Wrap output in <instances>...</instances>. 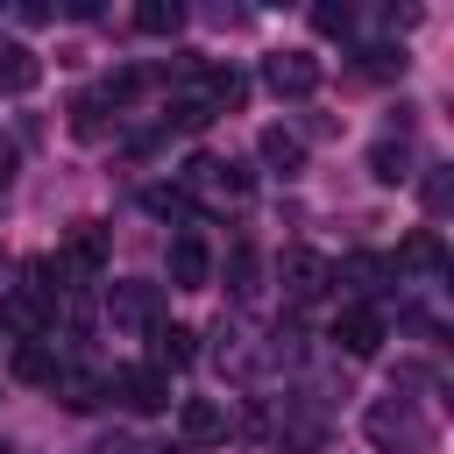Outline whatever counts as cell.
Here are the masks:
<instances>
[{
    "instance_id": "obj_2",
    "label": "cell",
    "mask_w": 454,
    "mask_h": 454,
    "mask_svg": "<svg viewBox=\"0 0 454 454\" xmlns=\"http://www.w3.org/2000/svg\"><path fill=\"white\" fill-rule=\"evenodd\" d=\"M106 270V227L99 220H78L71 234H64V248L50 255V277H64V284H92Z\"/></svg>"
},
{
    "instance_id": "obj_13",
    "label": "cell",
    "mask_w": 454,
    "mask_h": 454,
    "mask_svg": "<svg viewBox=\"0 0 454 454\" xmlns=\"http://www.w3.org/2000/svg\"><path fill=\"white\" fill-rule=\"evenodd\" d=\"M149 355H156V369H192V362H199V333L163 319V326L149 333Z\"/></svg>"
},
{
    "instance_id": "obj_18",
    "label": "cell",
    "mask_w": 454,
    "mask_h": 454,
    "mask_svg": "<svg viewBox=\"0 0 454 454\" xmlns=\"http://www.w3.org/2000/svg\"><path fill=\"white\" fill-rule=\"evenodd\" d=\"M142 206H149L156 220H192V192H184V184H149Z\"/></svg>"
},
{
    "instance_id": "obj_16",
    "label": "cell",
    "mask_w": 454,
    "mask_h": 454,
    "mask_svg": "<svg viewBox=\"0 0 454 454\" xmlns=\"http://www.w3.org/2000/svg\"><path fill=\"white\" fill-rule=\"evenodd\" d=\"M255 149H262V163H270V170H284V177L305 163V142H298L291 128H262V135H255Z\"/></svg>"
},
{
    "instance_id": "obj_5",
    "label": "cell",
    "mask_w": 454,
    "mask_h": 454,
    "mask_svg": "<svg viewBox=\"0 0 454 454\" xmlns=\"http://www.w3.org/2000/svg\"><path fill=\"white\" fill-rule=\"evenodd\" d=\"M106 397H121L128 411H142V419H149V411H163V404H170V376H163L156 362H135V369H114V376H106Z\"/></svg>"
},
{
    "instance_id": "obj_3",
    "label": "cell",
    "mask_w": 454,
    "mask_h": 454,
    "mask_svg": "<svg viewBox=\"0 0 454 454\" xmlns=\"http://www.w3.org/2000/svg\"><path fill=\"white\" fill-rule=\"evenodd\" d=\"M106 319H114V326H135V333H156V326H163V284L121 277V284L106 291Z\"/></svg>"
},
{
    "instance_id": "obj_6",
    "label": "cell",
    "mask_w": 454,
    "mask_h": 454,
    "mask_svg": "<svg viewBox=\"0 0 454 454\" xmlns=\"http://www.w3.org/2000/svg\"><path fill=\"white\" fill-rule=\"evenodd\" d=\"M262 78H270V92L305 99V92H319V57H312V50H277V57L262 64Z\"/></svg>"
},
{
    "instance_id": "obj_23",
    "label": "cell",
    "mask_w": 454,
    "mask_h": 454,
    "mask_svg": "<svg viewBox=\"0 0 454 454\" xmlns=\"http://www.w3.org/2000/svg\"><path fill=\"white\" fill-rule=\"evenodd\" d=\"M99 128H106V121H99V92H78V99H71V135L92 142Z\"/></svg>"
},
{
    "instance_id": "obj_12",
    "label": "cell",
    "mask_w": 454,
    "mask_h": 454,
    "mask_svg": "<svg viewBox=\"0 0 454 454\" xmlns=\"http://www.w3.org/2000/svg\"><path fill=\"white\" fill-rule=\"evenodd\" d=\"M333 284H348L355 298H369V291H383V284H390V255H369V248H355V255L333 270Z\"/></svg>"
},
{
    "instance_id": "obj_14",
    "label": "cell",
    "mask_w": 454,
    "mask_h": 454,
    "mask_svg": "<svg viewBox=\"0 0 454 454\" xmlns=\"http://www.w3.org/2000/svg\"><path fill=\"white\" fill-rule=\"evenodd\" d=\"M50 390H57V404H64V411H92V404L106 397V376H92V369H57V376H50Z\"/></svg>"
},
{
    "instance_id": "obj_22",
    "label": "cell",
    "mask_w": 454,
    "mask_h": 454,
    "mask_svg": "<svg viewBox=\"0 0 454 454\" xmlns=\"http://www.w3.org/2000/svg\"><path fill=\"white\" fill-rule=\"evenodd\" d=\"M213 121V106H206V92H177L170 99V128H184V135H199Z\"/></svg>"
},
{
    "instance_id": "obj_17",
    "label": "cell",
    "mask_w": 454,
    "mask_h": 454,
    "mask_svg": "<svg viewBox=\"0 0 454 454\" xmlns=\"http://www.w3.org/2000/svg\"><path fill=\"white\" fill-rule=\"evenodd\" d=\"M369 170H376V184H404L411 177V142L397 135V142H376L369 149Z\"/></svg>"
},
{
    "instance_id": "obj_11",
    "label": "cell",
    "mask_w": 454,
    "mask_h": 454,
    "mask_svg": "<svg viewBox=\"0 0 454 454\" xmlns=\"http://www.w3.org/2000/svg\"><path fill=\"white\" fill-rule=\"evenodd\" d=\"M177 426H184V447H213V440H227V411H220L213 397H184V404H177Z\"/></svg>"
},
{
    "instance_id": "obj_20",
    "label": "cell",
    "mask_w": 454,
    "mask_h": 454,
    "mask_svg": "<svg viewBox=\"0 0 454 454\" xmlns=\"http://www.w3.org/2000/svg\"><path fill=\"white\" fill-rule=\"evenodd\" d=\"M177 21H184L177 0H142V7H135V28H142V35H170Z\"/></svg>"
},
{
    "instance_id": "obj_27",
    "label": "cell",
    "mask_w": 454,
    "mask_h": 454,
    "mask_svg": "<svg viewBox=\"0 0 454 454\" xmlns=\"http://www.w3.org/2000/svg\"><path fill=\"white\" fill-rule=\"evenodd\" d=\"M163 454H199V447H163Z\"/></svg>"
},
{
    "instance_id": "obj_28",
    "label": "cell",
    "mask_w": 454,
    "mask_h": 454,
    "mask_svg": "<svg viewBox=\"0 0 454 454\" xmlns=\"http://www.w3.org/2000/svg\"><path fill=\"white\" fill-rule=\"evenodd\" d=\"M0 454H14V447H0Z\"/></svg>"
},
{
    "instance_id": "obj_7",
    "label": "cell",
    "mask_w": 454,
    "mask_h": 454,
    "mask_svg": "<svg viewBox=\"0 0 454 454\" xmlns=\"http://www.w3.org/2000/svg\"><path fill=\"white\" fill-rule=\"evenodd\" d=\"M404 270H419V277L447 270V241H440V227H419V234H404V241H397V255H390V277H404Z\"/></svg>"
},
{
    "instance_id": "obj_1",
    "label": "cell",
    "mask_w": 454,
    "mask_h": 454,
    "mask_svg": "<svg viewBox=\"0 0 454 454\" xmlns=\"http://www.w3.org/2000/svg\"><path fill=\"white\" fill-rule=\"evenodd\" d=\"M362 433L383 447V454H419V447H433V419L426 411H411V397H383V404H369V419H362Z\"/></svg>"
},
{
    "instance_id": "obj_4",
    "label": "cell",
    "mask_w": 454,
    "mask_h": 454,
    "mask_svg": "<svg viewBox=\"0 0 454 454\" xmlns=\"http://www.w3.org/2000/svg\"><path fill=\"white\" fill-rule=\"evenodd\" d=\"M277 277H284V298H291V305H312V298L333 291V262H326L319 248H284Z\"/></svg>"
},
{
    "instance_id": "obj_8",
    "label": "cell",
    "mask_w": 454,
    "mask_h": 454,
    "mask_svg": "<svg viewBox=\"0 0 454 454\" xmlns=\"http://www.w3.org/2000/svg\"><path fill=\"white\" fill-rule=\"evenodd\" d=\"M206 277H213V248L199 234H177L170 241V291H206Z\"/></svg>"
},
{
    "instance_id": "obj_21",
    "label": "cell",
    "mask_w": 454,
    "mask_h": 454,
    "mask_svg": "<svg viewBox=\"0 0 454 454\" xmlns=\"http://www.w3.org/2000/svg\"><path fill=\"white\" fill-rule=\"evenodd\" d=\"M227 291H234V298H255V248H248V241L227 248Z\"/></svg>"
},
{
    "instance_id": "obj_24",
    "label": "cell",
    "mask_w": 454,
    "mask_h": 454,
    "mask_svg": "<svg viewBox=\"0 0 454 454\" xmlns=\"http://www.w3.org/2000/svg\"><path fill=\"white\" fill-rule=\"evenodd\" d=\"M312 28H319V35H348V28H355V7H348V0H340V7L319 0V7H312Z\"/></svg>"
},
{
    "instance_id": "obj_9",
    "label": "cell",
    "mask_w": 454,
    "mask_h": 454,
    "mask_svg": "<svg viewBox=\"0 0 454 454\" xmlns=\"http://www.w3.org/2000/svg\"><path fill=\"white\" fill-rule=\"evenodd\" d=\"M333 340H340L355 362L376 355V348H383V312H376V305H348V312L333 319Z\"/></svg>"
},
{
    "instance_id": "obj_15",
    "label": "cell",
    "mask_w": 454,
    "mask_h": 454,
    "mask_svg": "<svg viewBox=\"0 0 454 454\" xmlns=\"http://www.w3.org/2000/svg\"><path fill=\"white\" fill-rule=\"evenodd\" d=\"M192 184H206V192H227V199H241L248 192V170L241 163H227V156H192V170H184Z\"/></svg>"
},
{
    "instance_id": "obj_26",
    "label": "cell",
    "mask_w": 454,
    "mask_h": 454,
    "mask_svg": "<svg viewBox=\"0 0 454 454\" xmlns=\"http://www.w3.org/2000/svg\"><path fill=\"white\" fill-rule=\"evenodd\" d=\"M14 163H21V149H14V142H7V135H0V184H7V177H14Z\"/></svg>"
},
{
    "instance_id": "obj_25",
    "label": "cell",
    "mask_w": 454,
    "mask_h": 454,
    "mask_svg": "<svg viewBox=\"0 0 454 454\" xmlns=\"http://www.w3.org/2000/svg\"><path fill=\"white\" fill-rule=\"evenodd\" d=\"M447 199H454V177L433 163V177H426V213H447Z\"/></svg>"
},
{
    "instance_id": "obj_19",
    "label": "cell",
    "mask_w": 454,
    "mask_h": 454,
    "mask_svg": "<svg viewBox=\"0 0 454 454\" xmlns=\"http://www.w3.org/2000/svg\"><path fill=\"white\" fill-rule=\"evenodd\" d=\"M14 376H21V383H50V376H57V355H50L43 340H21V348H14Z\"/></svg>"
},
{
    "instance_id": "obj_10",
    "label": "cell",
    "mask_w": 454,
    "mask_h": 454,
    "mask_svg": "<svg viewBox=\"0 0 454 454\" xmlns=\"http://www.w3.org/2000/svg\"><path fill=\"white\" fill-rule=\"evenodd\" d=\"M35 78H43V57L28 43H14V35H0V92L21 99V92H35Z\"/></svg>"
}]
</instances>
